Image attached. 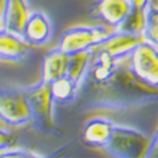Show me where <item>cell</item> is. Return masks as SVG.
Instances as JSON below:
<instances>
[{"label":"cell","instance_id":"obj_1","mask_svg":"<svg viewBox=\"0 0 158 158\" xmlns=\"http://www.w3.org/2000/svg\"><path fill=\"white\" fill-rule=\"evenodd\" d=\"M71 105L82 114L131 115L158 108V90L142 85L130 73L127 61H116L98 47Z\"/></svg>","mask_w":158,"mask_h":158},{"label":"cell","instance_id":"obj_2","mask_svg":"<svg viewBox=\"0 0 158 158\" xmlns=\"http://www.w3.org/2000/svg\"><path fill=\"white\" fill-rule=\"evenodd\" d=\"M0 119L8 128H23L32 124L33 111L27 87L13 85L2 87Z\"/></svg>","mask_w":158,"mask_h":158},{"label":"cell","instance_id":"obj_3","mask_svg":"<svg viewBox=\"0 0 158 158\" xmlns=\"http://www.w3.org/2000/svg\"><path fill=\"white\" fill-rule=\"evenodd\" d=\"M27 93L32 105L33 120L32 129L41 134H53L57 131L55 108L56 101L52 95L51 82L38 81L34 85L27 86Z\"/></svg>","mask_w":158,"mask_h":158},{"label":"cell","instance_id":"obj_4","mask_svg":"<svg viewBox=\"0 0 158 158\" xmlns=\"http://www.w3.org/2000/svg\"><path fill=\"white\" fill-rule=\"evenodd\" d=\"M116 29L105 24L100 25H77L64 31L60 38L58 47L67 55L90 51L100 47Z\"/></svg>","mask_w":158,"mask_h":158},{"label":"cell","instance_id":"obj_5","mask_svg":"<svg viewBox=\"0 0 158 158\" xmlns=\"http://www.w3.org/2000/svg\"><path fill=\"white\" fill-rule=\"evenodd\" d=\"M151 138L140 129L115 124L111 138L102 151L110 157L139 158L144 157Z\"/></svg>","mask_w":158,"mask_h":158},{"label":"cell","instance_id":"obj_6","mask_svg":"<svg viewBox=\"0 0 158 158\" xmlns=\"http://www.w3.org/2000/svg\"><path fill=\"white\" fill-rule=\"evenodd\" d=\"M127 62L130 73L142 85L158 90V46L147 41L140 42Z\"/></svg>","mask_w":158,"mask_h":158},{"label":"cell","instance_id":"obj_7","mask_svg":"<svg viewBox=\"0 0 158 158\" xmlns=\"http://www.w3.org/2000/svg\"><path fill=\"white\" fill-rule=\"evenodd\" d=\"M31 8L28 0H2L0 9V31H8L23 35Z\"/></svg>","mask_w":158,"mask_h":158},{"label":"cell","instance_id":"obj_8","mask_svg":"<svg viewBox=\"0 0 158 158\" xmlns=\"http://www.w3.org/2000/svg\"><path fill=\"white\" fill-rule=\"evenodd\" d=\"M115 123L106 116H94L84 124L81 129V142L89 148L104 149L109 143Z\"/></svg>","mask_w":158,"mask_h":158},{"label":"cell","instance_id":"obj_9","mask_svg":"<svg viewBox=\"0 0 158 158\" xmlns=\"http://www.w3.org/2000/svg\"><path fill=\"white\" fill-rule=\"evenodd\" d=\"M130 10L131 6L129 0H98L93 6L91 14L102 24L119 29Z\"/></svg>","mask_w":158,"mask_h":158},{"label":"cell","instance_id":"obj_10","mask_svg":"<svg viewBox=\"0 0 158 158\" xmlns=\"http://www.w3.org/2000/svg\"><path fill=\"white\" fill-rule=\"evenodd\" d=\"M53 34V25L47 14L43 11L34 10L25 23L23 38L33 47H41L47 44Z\"/></svg>","mask_w":158,"mask_h":158},{"label":"cell","instance_id":"obj_11","mask_svg":"<svg viewBox=\"0 0 158 158\" xmlns=\"http://www.w3.org/2000/svg\"><path fill=\"white\" fill-rule=\"evenodd\" d=\"M29 44L23 35L11 33L8 31H0V58L4 62H23L32 51Z\"/></svg>","mask_w":158,"mask_h":158},{"label":"cell","instance_id":"obj_12","mask_svg":"<svg viewBox=\"0 0 158 158\" xmlns=\"http://www.w3.org/2000/svg\"><path fill=\"white\" fill-rule=\"evenodd\" d=\"M144 41L143 35L131 34L120 29H116L108 41H105L100 48L105 49L116 61H127L134 48Z\"/></svg>","mask_w":158,"mask_h":158},{"label":"cell","instance_id":"obj_13","mask_svg":"<svg viewBox=\"0 0 158 158\" xmlns=\"http://www.w3.org/2000/svg\"><path fill=\"white\" fill-rule=\"evenodd\" d=\"M70 55L60 47L47 51L42 58V77L41 80L52 82L57 78L67 75Z\"/></svg>","mask_w":158,"mask_h":158},{"label":"cell","instance_id":"obj_14","mask_svg":"<svg viewBox=\"0 0 158 158\" xmlns=\"http://www.w3.org/2000/svg\"><path fill=\"white\" fill-rule=\"evenodd\" d=\"M95 52H96V48L90 49V51L78 52V53H75V55H70L67 76L71 77L78 86H80V84L85 78L91 63L94 61Z\"/></svg>","mask_w":158,"mask_h":158},{"label":"cell","instance_id":"obj_15","mask_svg":"<svg viewBox=\"0 0 158 158\" xmlns=\"http://www.w3.org/2000/svg\"><path fill=\"white\" fill-rule=\"evenodd\" d=\"M51 87H52V95H53V99L57 105H66V104L71 105L75 101L78 91V85L67 75L52 81Z\"/></svg>","mask_w":158,"mask_h":158},{"label":"cell","instance_id":"obj_16","mask_svg":"<svg viewBox=\"0 0 158 158\" xmlns=\"http://www.w3.org/2000/svg\"><path fill=\"white\" fill-rule=\"evenodd\" d=\"M146 20H147V11H140L131 9L129 15L124 20V23L120 25V31L143 35L144 28H146Z\"/></svg>","mask_w":158,"mask_h":158},{"label":"cell","instance_id":"obj_17","mask_svg":"<svg viewBox=\"0 0 158 158\" xmlns=\"http://www.w3.org/2000/svg\"><path fill=\"white\" fill-rule=\"evenodd\" d=\"M143 38L144 41L158 46V5L153 4V2L147 10V20Z\"/></svg>","mask_w":158,"mask_h":158},{"label":"cell","instance_id":"obj_18","mask_svg":"<svg viewBox=\"0 0 158 158\" xmlns=\"http://www.w3.org/2000/svg\"><path fill=\"white\" fill-rule=\"evenodd\" d=\"M0 156H2L3 158H6V157L28 158V157H41L42 154L41 153H34V152H32L31 149H27V148H14V147H11L6 151L0 152Z\"/></svg>","mask_w":158,"mask_h":158},{"label":"cell","instance_id":"obj_19","mask_svg":"<svg viewBox=\"0 0 158 158\" xmlns=\"http://www.w3.org/2000/svg\"><path fill=\"white\" fill-rule=\"evenodd\" d=\"M146 158H158V128L156 130V133L151 138V143L148 146V149L144 154Z\"/></svg>","mask_w":158,"mask_h":158},{"label":"cell","instance_id":"obj_20","mask_svg":"<svg viewBox=\"0 0 158 158\" xmlns=\"http://www.w3.org/2000/svg\"><path fill=\"white\" fill-rule=\"evenodd\" d=\"M153 0H129L131 9L134 10H140V11H147L148 8L151 6Z\"/></svg>","mask_w":158,"mask_h":158}]
</instances>
